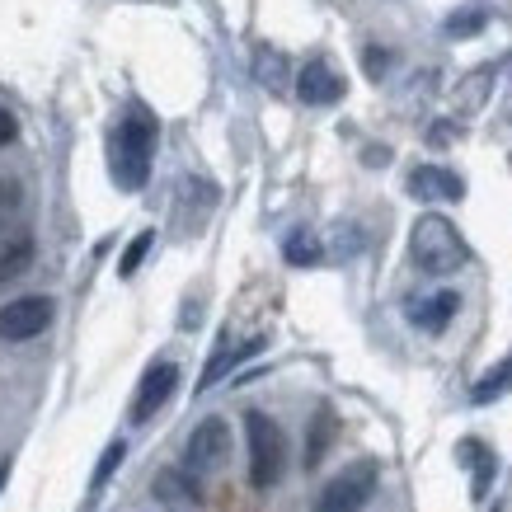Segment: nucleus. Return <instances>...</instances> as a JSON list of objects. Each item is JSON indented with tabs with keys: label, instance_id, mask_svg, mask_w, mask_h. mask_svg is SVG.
<instances>
[{
	"label": "nucleus",
	"instance_id": "obj_14",
	"mask_svg": "<svg viewBox=\"0 0 512 512\" xmlns=\"http://www.w3.org/2000/svg\"><path fill=\"white\" fill-rule=\"evenodd\" d=\"M334 433H339V423H334V409H320L315 414V423H311V437H306V470H315L320 461H325V451H329V442H334Z\"/></svg>",
	"mask_w": 512,
	"mask_h": 512
},
{
	"label": "nucleus",
	"instance_id": "obj_1",
	"mask_svg": "<svg viewBox=\"0 0 512 512\" xmlns=\"http://www.w3.org/2000/svg\"><path fill=\"white\" fill-rule=\"evenodd\" d=\"M151 156H156V118L132 104V109L118 118V132H113V146H109V170H113V184L123 193H137L146 188L151 179Z\"/></svg>",
	"mask_w": 512,
	"mask_h": 512
},
{
	"label": "nucleus",
	"instance_id": "obj_19",
	"mask_svg": "<svg viewBox=\"0 0 512 512\" xmlns=\"http://www.w3.org/2000/svg\"><path fill=\"white\" fill-rule=\"evenodd\" d=\"M282 254H287V264H296V268L320 264V240H315V235H306V231H296V235H287Z\"/></svg>",
	"mask_w": 512,
	"mask_h": 512
},
{
	"label": "nucleus",
	"instance_id": "obj_17",
	"mask_svg": "<svg viewBox=\"0 0 512 512\" xmlns=\"http://www.w3.org/2000/svg\"><path fill=\"white\" fill-rule=\"evenodd\" d=\"M456 451H461V461L475 470V494H484V484H489V470H494V456H489V447L470 437V442H461Z\"/></svg>",
	"mask_w": 512,
	"mask_h": 512
},
{
	"label": "nucleus",
	"instance_id": "obj_7",
	"mask_svg": "<svg viewBox=\"0 0 512 512\" xmlns=\"http://www.w3.org/2000/svg\"><path fill=\"white\" fill-rule=\"evenodd\" d=\"M174 390H179V367L174 362H151L137 386V400H132V423H151L170 404Z\"/></svg>",
	"mask_w": 512,
	"mask_h": 512
},
{
	"label": "nucleus",
	"instance_id": "obj_4",
	"mask_svg": "<svg viewBox=\"0 0 512 512\" xmlns=\"http://www.w3.org/2000/svg\"><path fill=\"white\" fill-rule=\"evenodd\" d=\"M376 484H381V466H376L372 456H362V461H353V466H343L334 480L320 489V498H315V512H362L367 503H372Z\"/></svg>",
	"mask_w": 512,
	"mask_h": 512
},
{
	"label": "nucleus",
	"instance_id": "obj_10",
	"mask_svg": "<svg viewBox=\"0 0 512 512\" xmlns=\"http://www.w3.org/2000/svg\"><path fill=\"white\" fill-rule=\"evenodd\" d=\"M151 494L174 512H193L202 503V489H198V480H193V470L188 466H165L156 475V484H151Z\"/></svg>",
	"mask_w": 512,
	"mask_h": 512
},
{
	"label": "nucleus",
	"instance_id": "obj_13",
	"mask_svg": "<svg viewBox=\"0 0 512 512\" xmlns=\"http://www.w3.org/2000/svg\"><path fill=\"white\" fill-rule=\"evenodd\" d=\"M33 264V235L15 231V235H0V282L19 278L24 268Z\"/></svg>",
	"mask_w": 512,
	"mask_h": 512
},
{
	"label": "nucleus",
	"instance_id": "obj_16",
	"mask_svg": "<svg viewBox=\"0 0 512 512\" xmlns=\"http://www.w3.org/2000/svg\"><path fill=\"white\" fill-rule=\"evenodd\" d=\"M254 76L264 90H282L287 85V57L273 52V47H259V57H254Z\"/></svg>",
	"mask_w": 512,
	"mask_h": 512
},
{
	"label": "nucleus",
	"instance_id": "obj_2",
	"mask_svg": "<svg viewBox=\"0 0 512 512\" xmlns=\"http://www.w3.org/2000/svg\"><path fill=\"white\" fill-rule=\"evenodd\" d=\"M409 259L419 264V273L428 278H447V273H461L470 264V245L461 240V231L451 226L447 217H428L414 221V231H409Z\"/></svg>",
	"mask_w": 512,
	"mask_h": 512
},
{
	"label": "nucleus",
	"instance_id": "obj_12",
	"mask_svg": "<svg viewBox=\"0 0 512 512\" xmlns=\"http://www.w3.org/2000/svg\"><path fill=\"white\" fill-rule=\"evenodd\" d=\"M259 348H264V339H249L245 348H231V339H226V334H221V343H217V353H212V362H207V367H202V381H198V390H212L221 381V376L231 372L235 362H240V357H249V353H259Z\"/></svg>",
	"mask_w": 512,
	"mask_h": 512
},
{
	"label": "nucleus",
	"instance_id": "obj_6",
	"mask_svg": "<svg viewBox=\"0 0 512 512\" xmlns=\"http://www.w3.org/2000/svg\"><path fill=\"white\" fill-rule=\"evenodd\" d=\"M52 315H57V301H52V296H19V301H10V306L0 311V339H10V343L38 339V334L52 325Z\"/></svg>",
	"mask_w": 512,
	"mask_h": 512
},
{
	"label": "nucleus",
	"instance_id": "obj_20",
	"mask_svg": "<svg viewBox=\"0 0 512 512\" xmlns=\"http://www.w3.org/2000/svg\"><path fill=\"white\" fill-rule=\"evenodd\" d=\"M123 456H127V442H123V437L104 447V456H99V466H94V480H90V498H94V494H99V489H104V484L113 480V470L123 466Z\"/></svg>",
	"mask_w": 512,
	"mask_h": 512
},
{
	"label": "nucleus",
	"instance_id": "obj_5",
	"mask_svg": "<svg viewBox=\"0 0 512 512\" xmlns=\"http://www.w3.org/2000/svg\"><path fill=\"white\" fill-rule=\"evenodd\" d=\"M231 456V423L226 419H202L184 442V466L193 475H212V470L226 466Z\"/></svg>",
	"mask_w": 512,
	"mask_h": 512
},
{
	"label": "nucleus",
	"instance_id": "obj_22",
	"mask_svg": "<svg viewBox=\"0 0 512 512\" xmlns=\"http://www.w3.org/2000/svg\"><path fill=\"white\" fill-rule=\"evenodd\" d=\"M19 202H24V188H19L15 179H0V221H5V217H15V212H19Z\"/></svg>",
	"mask_w": 512,
	"mask_h": 512
},
{
	"label": "nucleus",
	"instance_id": "obj_8",
	"mask_svg": "<svg viewBox=\"0 0 512 512\" xmlns=\"http://www.w3.org/2000/svg\"><path fill=\"white\" fill-rule=\"evenodd\" d=\"M409 193L419 202H461L466 198V179L442 170V165H419V170H409Z\"/></svg>",
	"mask_w": 512,
	"mask_h": 512
},
{
	"label": "nucleus",
	"instance_id": "obj_15",
	"mask_svg": "<svg viewBox=\"0 0 512 512\" xmlns=\"http://www.w3.org/2000/svg\"><path fill=\"white\" fill-rule=\"evenodd\" d=\"M508 390H512V357H508V362H498V367H489V372L470 386V400L489 404V400H498V395H508Z\"/></svg>",
	"mask_w": 512,
	"mask_h": 512
},
{
	"label": "nucleus",
	"instance_id": "obj_23",
	"mask_svg": "<svg viewBox=\"0 0 512 512\" xmlns=\"http://www.w3.org/2000/svg\"><path fill=\"white\" fill-rule=\"evenodd\" d=\"M10 137H15V118H10V113L0 109V146H5Z\"/></svg>",
	"mask_w": 512,
	"mask_h": 512
},
{
	"label": "nucleus",
	"instance_id": "obj_21",
	"mask_svg": "<svg viewBox=\"0 0 512 512\" xmlns=\"http://www.w3.org/2000/svg\"><path fill=\"white\" fill-rule=\"evenodd\" d=\"M151 245H156V231H141L137 240L127 245V254H123V264H118V273H123V278H132V273L141 268V259L151 254Z\"/></svg>",
	"mask_w": 512,
	"mask_h": 512
},
{
	"label": "nucleus",
	"instance_id": "obj_18",
	"mask_svg": "<svg viewBox=\"0 0 512 512\" xmlns=\"http://www.w3.org/2000/svg\"><path fill=\"white\" fill-rule=\"evenodd\" d=\"M484 24H489V10H484V5H466V10L447 15V24H442V29H447L451 38H470V33H480Z\"/></svg>",
	"mask_w": 512,
	"mask_h": 512
},
{
	"label": "nucleus",
	"instance_id": "obj_24",
	"mask_svg": "<svg viewBox=\"0 0 512 512\" xmlns=\"http://www.w3.org/2000/svg\"><path fill=\"white\" fill-rule=\"evenodd\" d=\"M5 480H10V461H0V489H5Z\"/></svg>",
	"mask_w": 512,
	"mask_h": 512
},
{
	"label": "nucleus",
	"instance_id": "obj_11",
	"mask_svg": "<svg viewBox=\"0 0 512 512\" xmlns=\"http://www.w3.org/2000/svg\"><path fill=\"white\" fill-rule=\"evenodd\" d=\"M456 306H461L456 292H437V296H428V301H409V320L419 329H428V334H442V329L451 325Z\"/></svg>",
	"mask_w": 512,
	"mask_h": 512
},
{
	"label": "nucleus",
	"instance_id": "obj_9",
	"mask_svg": "<svg viewBox=\"0 0 512 512\" xmlns=\"http://www.w3.org/2000/svg\"><path fill=\"white\" fill-rule=\"evenodd\" d=\"M296 94H301V104H311V109L339 104L343 99V76L329 62H306L301 66V76H296Z\"/></svg>",
	"mask_w": 512,
	"mask_h": 512
},
{
	"label": "nucleus",
	"instance_id": "obj_3",
	"mask_svg": "<svg viewBox=\"0 0 512 512\" xmlns=\"http://www.w3.org/2000/svg\"><path fill=\"white\" fill-rule=\"evenodd\" d=\"M245 437H249V484L254 489H273L287 475V437L259 409L245 414Z\"/></svg>",
	"mask_w": 512,
	"mask_h": 512
}]
</instances>
